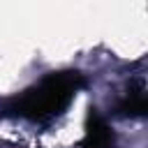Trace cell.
<instances>
[{"instance_id":"6da1fadb","label":"cell","mask_w":148,"mask_h":148,"mask_svg":"<svg viewBox=\"0 0 148 148\" xmlns=\"http://www.w3.org/2000/svg\"><path fill=\"white\" fill-rule=\"evenodd\" d=\"M83 86V76L79 72H53L46 74L39 83L23 90L9 106L12 113L28 120H46L58 116Z\"/></svg>"},{"instance_id":"3957f363","label":"cell","mask_w":148,"mask_h":148,"mask_svg":"<svg viewBox=\"0 0 148 148\" xmlns=\"http://www.w3.org/2000/svg\"><path fill=\"white\" fill-rule=\"evenodd\" d=\"M120 111L125 116H143L146 113V90H143L141 81H136V86L130 90V95L120 104Z\"/></svg>"},{"instance_id":"7a4b0ae2","label":"cell","mask_w":148,"mask_h":148,"mask_svg":"<svg viewBox=\"0 0 148 148\" xmlns=\"http://www.w3.org/2000/svg\"><path fill=\"white\" fill-rule=\"evenodd\" d=\"M86 148H113V134L104 118L90 109L88 113V127H86Z\"/></svg>"}]
</instances>
